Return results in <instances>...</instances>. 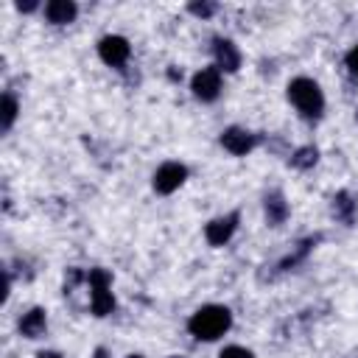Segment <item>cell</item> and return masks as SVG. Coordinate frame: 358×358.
Instances as JSON below:
<instances>
[{
	"mask_svg": "<svg viewBox=\"0 0 358 358\" xmlns=\"http://www.w3.org/2000/svg\"><path fill=\"white\" fill-rule=\"evenodd\" d=\"M168 358H187V355H168Z\"/></svg>",
	"mask_w": 358,
	"mask_h": 358,
	"instance_id": "obj_25",
	"label": "cell"
},
{
	"mask_svg": "<svg viewBox=\"0 0 358 358\" xmlns=\"http://www.w3.org/2000/svg\"><path fill=\"white\" fill-rule=\"evenodd\" d=\"M238 224H241V213L238 210L221 213V215H215V218H210L204 224V241L210 246H215V249L218 246H227L232 241V235L238 232Z\"/></svg>",
	"mask_w": 358,
	"mask_h": 358,
	"instance_id": "obj_8",
	"label": "cell"
},
{
	"mask_svg": "<svg viewBox=\"0 0 358 358\" xmlns=\"http://www.w3.org/2000/svg\"><path fill=\"white\" fill-rule=\"evenodd\" d=\"M316 162H319V148L316 145H299L296 151H291L288 154V165L294 168V171H310V168H316Z\"/></svg>",
	"mask_w": 358,
	"mask_h": 358,
	"instance_id": "obj_16",
	"label": "cell"
},
{
	"mask_svg": "<svg viewBox=\"0 0 358 358\" xmlns=\"http://www.w3.org/2000/svg\"><path fill=\"white\" fill-rule=\"evenodd\" d=\"M288 213H291V207H288L282 190H268V193L263 196V218H266L268 227H280V224H285Z\"/></svg>",
	"mask_w": 358,
	"mask_h": 358,
	"instance_id": "obj_12",
	"label": "cell"
},
{
	"mask_svg": "<svg viewBox=\"0 0 358 358\" xmlns=\"http://www.w3.org/2000/svg\"><path fill=\"white\" fill-rule=\"evenodd\" d=\"M42 17L50 22V25H70L76 22L78 17V6L73 0H48L42 6Z\"/></svg>",
	"mask_w": 358,
	"mask_h": 358,
	"instance_id": "obj_13",
	"label": "cell"
},
{
	"mask_svg": "<svg viewBox=\"0 0 358 358\" xmlns=\"http://www.w3.org/2000/svg\"><path fill=\"white\" fill-rule=\"evenodd\" d=\"M330 213H333V218L336 221H341V224H352L355 221V213H358V201H355V196L350 193V190H338L333 199H330Z\"/></svg>",
	"mask_w": 358,
	"mask_h": 358,
	"instance_id": "obj_14",
	"label": "cell"
},
{
	"mask_svg": "<svg viewBox=\"0 0 358 358\" xmlns=\"http://www.w3.org/2000/svg\"><path fill=\"white\" fill-rule=\"evenodd\" d=\"M17 330H20L22 338H42L48 333V310L39 308V305L28 308L17 322Z\"/></svg>",
	"mask_w": 358,
	"mask_h": 358,
	"instance_id": "obj_10",
	"label": "cell"
},
{
	"mask_svg": "<svg viewBox=\"0 0 358 358\" xmlns=\"http://www.w3.org/2000/svg\"><path fill=\"white\" fill-rule=\"evenodd\" d=\"M224 90V73L215 64H207L190 76V95L201 103H215Z\"/></svg>",
	"mask_w": 358,
	"mask_h": 358,
	"instance_id": "obj_4",
	"label": "cell"
},
{
	"mask_svg": "<svg viewBox=\"0 0 358 358\" xmlns=\"http://www.w3.org/2000/svg\"><path fill=\"white\" fill-rule=\"evenodd\" d=\"M187 176H190V171H187L185 162L168 159V162L157 165V171L151 176V187H154L157 196H171V193H176L187 182Z\"/></svg>",
	"mask_w": 358,
	"mask_h": 358,
	"instance_id": "obj_5",
	"label": "cell"
},
{
	"mask_svg": "<svg viewBox=\"0 0 358 358\" xmlns=\"http://www.w3.org/2000/svg\"><path fill=\"white\" fill-rule=\"evenodd\" d=\"M36 8H42V6L39 3H17V11H22V14H31Z\"/></svg>",
	"mask_w": 358,
	"mask_h": 358,
	"instance_id": "obj_20",
	"label": "cell"
},
{
	"mask_svg": "<svg viewBox=\"0 0 358 358\" xmlns=\"http://www.w3.org/2000/svg\"><path fill=\"white\" fill-rule=\"evenodd\" d=\"M218 358H255V352L249 347H241V344H227L218 352Z\"/></svg>",
	"mask_w": 358,
	"mask_h": 358,
	"instance_id": "obj_18",
	"label": "cell"
},
{
	"mask_svg": "<svg viewBox=\"0 0 358 358\" xmlns=\"http://www.w3.org/2000/svg\"><path fill=\"white\" fill-rule=\"evenodd\" d=\"M126 358H145V355H140V352H129Z\"/></svg>",
	"mask_w": 358,
	"mask_h": 358,
	"instance_id": "obj_24",
	"label": "cell"
},
{
	"mask_svg": "<svg viewBox=\"0 0 358 358\" xmlns=\"http://www.w3.org/2000/svg\"><path fill=\"white\" fill-rule=\"evenodd\" d=\"M322 241V235H308V238H302L296 246H291V252L274 266L277 268V274H285V271H291V268H296L299 263H305L308 257H310V252L316 249V243Z\"/></svg>",
	"mask_w": 358,
	"mask_h": 358,
	"instance_id": "obj_11",
	"label": "cell"
},
{
	"mask_svg": "<svg viewBox=\"0 0 358 358\" xmlns=\"http://www.w3.org/2000/svg\"><path fill=\"white\" fill-rule=\"evenodd\" d=\"M344 67H347V73L358 81V45H352V48L347 50V56H344Z\"/></svg>",
	"mask_w": 358,
	"mask_h": 358,
	"instance_id": "obj_19",
	"label": "cell"
},
{
	"mask_svg": "<svg viewBox=\"0 0 358 358\" xmlns=\"http://www.w3.org/2000/svg\"><path fill=\"white\" fill-rule=\"evenodd\" d=\"M36 358H62V352H56V350H42V352H36Z\"/></svg>",
	"mask_w": 358,
	"mask_h": 358,
	"instance_id": "obj_21",
	"label": "cell"
},
{
	"mask_svg": "<svg viewBox=\"0 0 358 358\" xmlns=\"http://www.w3.org/2000/svg\"><path fill=\"white\" fill-rule=\"evenodd\" d=\"M98 59L106 64V67H115V70H126L129 67V59H131V45L126 36L120 34H106L98 39Z\"/></svg>",
	"mask_w": 358,
	"mask_h": 358,
	"instance_id": "obj_6",
	"label": "cell"
},
{
	"mask_svg": "<svg viewBox=\"0 0 358 358\" xmlns=\"http://www.w3.org/2000/svg\"><path fill=\"white\" fill-rule=\"evenodd\" d=\"M17 117H20V101H17V95L14 92H3V98H0V131L8 134L11 126L17 123Z\"/></svg>",
	"mask_w": 358,
	"mask_h": 358,
	"instance_id": "obj_15",
	"label": "cell"
},
{
	"mask_svg": "<svg viewBox=\"0 0 358 358\" xmlns=\"http://www.w3.org/2000/svg\"><path fill=\"white\" fill-rule=\"evenodd\" d=\"M218 143H221V148H224L227 154H232V157H246V154H252V151L263 143V137H260L257 131L243 129V126H229V129L221 131Z\"/></svg>",
	"mask_w": 358,
	"mask_h": 358,
	"instance_id": "obj_7",
	"label": "cell"
},
{
	"mask_svg": "<svg viewBox=\"0 0 358 358\" xmlns=\"http://www.w3.org/2000/svg\"><path fill=\"white\" fill-rule=\"evenodd\" d=\"M187 11H190L193 17H199V20H210V17L218 11V6H215V3H190Z\"/></svg>",
	"mask_w": 358,
	"mask_h": 358,
	"instance_id": "obj_17",
	"label": "cell"
},
{
	"mask_svg": "<svg viewBox=\"0 0 358 358\" xmlns=\"http://www.w3.org/2000/svg\"><path fill=\"white\" fill-rule=\"evenodd\" d=\"M168 76H171V81H182V70H176V67H171Z\"/></svg>",
	"mask_w": 358,
	"mask_h": 358,
	"instance_id": "obj_22",
	"label": "cell"
},
{
	"mask_svg": "<svg viewBox=\"0 0 358 358\" xmlns=\"http://www.w3.org/2000/svg\"><path fill=\"white\" fill-rule=\"evenodd\" d=\"M92 358H109V352H106V347H95V352H92Z\"/></svg>",
	"mask_w": 358,
	"mask_h": 358,
	"instance_id": "obj_23",
	"label": "cell"
},
{
	"mask_svg": "<svg viewBox=\"0 0 358 358\" xmlns=\"http://www.w3.org/2000/svg\"><path fill=\"white\" fill-rule=\"evenodd\" d=\"M285 95H288V103L296 109V115L302 120H310V123L322 120L327 101H324V92H322L319 81H313L308 76H296V78L288 81Z\"/></svg>",
	"mask_w": 358,
	"mask_h": 358,
	"instance_id": "obj_1",
	"label": "cell"
},
{
	"mask_svg": "<svg viewBox=\"0 0 358 358\" xmlns=\"http://www.w3.org/2000/svg\"><path fill=\"white\" fill-rule=\"evenodd\" d=\"M90 285V310L92 316L103 319L115 310V294H112V274L106 268H90L87 271Z\"/></svg>",
	"mask_w": 358,
	"mask_h": 358,
	"instance_id": "obj_3",
	"label": "cell"
},
{
	"mask_svg": "<svg viewBox=\"0 0 358 358\" xmlns=\"http://www.w3.org/2000/svg\"><path fill=\"white\" fill-rule=\"evenodd\" d=\"M232 327V310L227 305H201L187 319V333L196 341H218Z\"/></svg>",
	"mask_w": 358,
	"mask_h": 358,
	"instance_id": "obj_2",
	"label": "cell"
},
{
	"mask_svg": "<svg viewBox=\"0 0 358 358\" xmlns=\"http://www.w3.org/2000/svg\"><path fill=\"white\" fill-rule=\"evenodd\" d=\"M241 50L232 39L227 36H215L213 39V64L221 70V73H238L241 70Z\"/></svg>",
	"mask_w": 358,
	"mask_h": 358,
	"instance_id": "obj_9",
	"label": "cell"
}]
</instances>
